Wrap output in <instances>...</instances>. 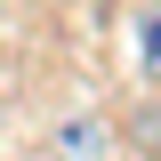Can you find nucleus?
<instances>
[{"instance_id": "1", "label": "nucleus", "mask_w": 161, "mask_h": 161, "mask_svg": "<svg viewBox=\"0 0 161 161\" xmlns=\"http://www.w3.org/2000/svg\"><path fill=\"white\" fill-rule=\"evenodd\" d=\"M137 64H145V80L161 89V8H145V16H137Z\"/></svg>"}]
</instances>
